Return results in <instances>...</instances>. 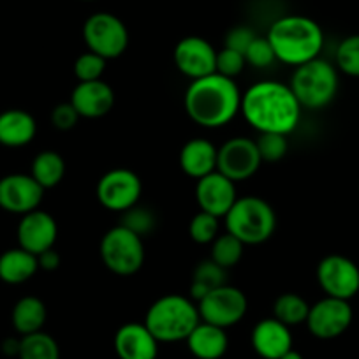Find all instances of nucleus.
Returning a JSON list of instances; mask_svg holds the SVG:
<instances>
[{
  "instance_id": "37998d69",
  "label": "nucleus",
  "mask_w": 359,
  "mask_h": 359,
  "mask_svg": "<svg viewBox=\"0 0 359 359\" xmlns=\"http://www.w3.org/2000/svg\"><path fill=\"white\" fill-rule=\"evenodd\" d=\"M86 2H90V0H86Z\"/></svg>"
},
{
  "instance_id": "dca6fc26",
  "label": "nucleus",
  "mask_w": 359,
  "mask_h": 359,
  "mask_svg": "<svg viewBox=\"0 0 359 359\" xmlns=\"http://www.w3.org/2000/svg\"><path fill=\"white\" fill-rule=\"evenodd\" d=\"M236 199V184L222 172L213 171L196 182V201L201 212L224 219Z\"/></svg>"
},
{
  "instance_id": "412c9836",
  "label": "nucleus",
  "mask_w": 359,
  "mask_h": 359,
  "mask_svg": "<svg viewBox=\"0 0 359 359\" xmlns=\"http://www.w3.org/2000/svg\"><path fill=\"white\" fill-rule=\"evenodd\" d=\"M217 157H219V148L212 141L205 137H194L180 150V168L189 178H194L196 182L203 176L217 171Z\"/></svg>"
},
{
  "instance_id": "aec40b11",
  "label": "nucleus",
  "mask_w": 359,
  "mask_h": 359,
  "mask_svg": "<svg viewBox=\"0 0 359 359\" xmlns=\"http://www.w3.org/2000/svg\"><path fill=\"white\" fill-rule=\"evenodd\" d=\"M115 352L118 359H157L158 340L144 323H127L115 333Z\"/></svg>"
},
{
  "instance_id": "4468645a",
  "label": "nucleus",
  "mask_w": 359,
  "mask_h": 359,
  "mask_svg": "<svg viewBox=\"0 0 359 359\" xmlns=\"http://www.w3.org/2000/svg\"><path fill=\"white\" fill-rule=\"evenodd\" d=\"M44 189L32 175L13 172L0 178V208L15 215H27L41 206Z\"/></svg>"
},
{
  "instance_id": "f257e3e1",
  "label": "nucleus",
  "mask_w": 359,
  "mask_h": 359,
  "mask_svg": "<svg viewBox=\"0 0 359 359\" xmlns=\"http://www.w3.org/2000/svg\"><path fill=\"white\" fill-rule=\"evenodd\" d=\"M299 106L289 83L266 79L254 83L241 94L240 113L250 127L261 133H277L289 136L302 118Z\"/></svg>"
},
{
  "instance_id": "1a4fd4ad",
  "label": "nucleus",
  "mask_w": 359,
  "mask_h": 359,
  "mask_svg": "<svg viewBox=\"0 0 359 359\" xmlns=\"http://www.w3.org/2000/svg\"><path fill=\"white\" fill-rule=\"evenodd\" d=\"M95 194L106 210L123 213L140 203L143 184L137 172H134L133 169L115 168L101 176Z\"/></svg>"
},
{
  "instance_id": "39448f33",
  "label": "nucleus",
  "mask_w": 359,
  "mask_h": 359,
  "mask_svg": "<svg viewBox=\"0 0 359 359\" xmlns=\"http://www.w3.org/2000/svg\"><path fill=\"white\" fill-rule=\"evenodd\" d=\"M226 231L243 245H261L277 229V213L273 206L257 196L238 198L224 217Z\"/></svg>"
},
{
  "instance_id": "f704fd0d",
  "label": "nucleus",
  "mask_w": 359,
  "mask_h": 359,
  "mask_svg": "<svg viewBox=\"0 0 359 359\" xmlns=\"http://www.w3.org/2000/svg\"><path fill=\"white\" fill-rule=\"evenodd\" d=\"M106 64L108 60L99 57L97 53L86 51V53L79 55L74 62V76L78 81H95V79H102V74L106 71Z\"/></svg>"
},
{
  "instance_id": "9b49d317",
  "label": "nucleus",
  "mask_w": 359,
  "mask_h": 359,
  "mask_svg": "<svg viewBox=\"0 0 359 359\" xmlns=\"http://www.w3.org/2000/svg\"><path fill=\"white\" fill-rule=\"evenodd\" d=\"M316 275L324 294L331 298L348 302L359 292V266L345 255L331 254L320 259Z\"/></svg>"
},
{
  "instance_id": "58836bf2",
  "label": "nucleus",
  "mask_w": 359,
  "mask_h": 359,
  "mask_svg": "<svg viewBox=\"0 0 359 359\" xmlns=\"http://www.w3.org/2000/svg\"><path fill=\"white\" fill-rule=\"evenodd\" d=\"M255 37H257V34L252 29H248V27H233L227 32L226 41H224V48H229V50L240 51V53L245 55V51L248 50V46H250V43Z\"/></svg>"
},
{
  "instance_id": "72a5a7b5",
  "label": "nucleus",
  "mask_w": 359,
  "mask_h": 359,
  "mask_svg": "<svg viewBox=\"0 0 359 359\" xmlns=\"http://www.w3.org/2000/svg\"><path fill=\"white\" fill-rule=\"evenodd\" d=\"M262 162H278L287 155L289 140L285 134L261 133L255 140Z\"/></svg>"
},
{
  "instance_id": "a878e982",
  "label": "nucleus",
  "mask_w": 359,
  "mask_h": 359,
  "mask_svg": "<svg viewBox=\"0 0 359 359\" xmlns=\"http://www.w3.org/2000/svg\"><path fill=\"white\" fill-rule=\"evenodd\" d=\"M65 169H67V165H65L64 157L58 151L44 150L34 157L30 175L44 191H48V189L57 187L64 180Z\"/></svg>"
},
{
  "instance_id": "f03ea898",
  "label": "nucleus",
  "mask_w": 359,
  "mask_h": 359,
  "mask_svg": "<svg viewBox=\"0 0 359 359\" xmlns=\"http://www.w3.org/2000/svg\"><path fill=\"white\" fill-rule=\"evenodd\" d=\"M189 118L205 129H220L240 113L241 92L236 79L213 72L191 81L184 97Z\"/></svg>"
},
{
  "instance_id": "6e6552de",
  "label": "nucleus",
  "mask_w": 359,
  "mask_h": 359,
  "mask_svg": "<svg viewBox=\"0 0 359 359\" xmlns=\"http://www.w3.org/2000/svg\"><path fill=\"white\" fill-rule=\"evenodd\" d=\"M83 39L92 53L106 60H115L129 46V30L118 16L111 13H95L83 25Z\"/></svg>"
},
{
  "instance_id": "c9c22d12",
  "label": "nucleus",
  "mask_w": 359,
  "mask_h": 359,
  "mask_svg": "<svg viewBox=\"0 0 359 359\" xmlns=\"http://www.w3.org/2000/svg\"><path fill=\"white\" fill-rule=\"evenodd\" d=\"M245 60H247V65H252L255 69H264L273 64L277 57H275V51L269 44L268 37H255L248 50L245 51Z\"/></svg>"
},
{
  "instance_id": "7c9ffc66",
  "label": "nucleus",
  "mask_w": 359,
  "mask_h": 359,
  "mask_svg": "<svg viewBox=\"0 0 359 359\" xmlns=\"http://www.w3.org/2000/svg\"><path fill=\"white\" fill-rule=\"evenodd\" d=\"M220 234V219L199 210L189 222V236L198 245H212Z\"/></svg>"
},
{
  "instance_id": "a211bd4d",
  "label": "nucleus",
  "mask_w": 359,
  "mask_h": 359,
  "mask_svg": "<svg viewBox=\"0 0 359 359\" xmlns=\"http://www.w3.org/2000/svg\"><path fill=\"white\" fill-rule=\"evenodd\" d=\"M69 102L74 106L81 118H102L115 106V92L102 79L78 81Z\"/></svg>"
},
{
  "instance_id": "2f4dec72",
  "label": "nucleus",
  "mask_w": 359,
  "mask_h": 359,
  "mask_svg": "<svg viewBox=\"0 0 359 359\" xmlns=\"http://www.w3.org/2000/svg\"><path fill=\"white\" fill-rule=\"evenodd\" d=\"M334 64L344 74L359 78V34L341 39L334 53Z\"/></svg>"
},
{
  "instance_id": "20e7f679",
  "label": "nucleus",
  "mask_w": 359,
  "mask_h": 359,
  "mask_svg": "<svg viewBox=\"0 0 359 359\" xmlns=\"http://www.w3.org/2000/svg\"><path fill=\"white\" fill-rule=\"evenodd\" d=\"M199 323L198 303L182 294H165L155 299L144 316V326L158 344L185 341Z\"/></svg>"
},
{
  "instance_id": "6ab92c4d",
  "label": "nucleus",
  "mask_w": 359,
  "mask_h": 359,
  "mask_svg": "<svg viewBox=\"0 0 359 359\" xmlns=\"http://www.w3.org/2000/svg\"><path fill=\"white\" fill-rule=\"evenodd\" d=\"M252 347L262 359H280L292 348L291 327L282 324L275 317L259 320L250 334Z\"/></svg>"
},
{
  "instance_id": "0eeeda50",
  "label": "nucleus",
  "mask_w": 359,
  "mask_h": 359,
  "mask_svg": "<svg viewBox=\"0 0 359 359\" xmlns=\"http://www.w3.org/2000/svg\"><path fill=\"white\" fill-rule=\"evenodd\" d=\"M99 252L106 269L118 277H130L144 264L143 238L120 224L102 236Z\"/></svg>"
},
{
  "instance_id": "f3484780",
  "label": "nucleus",
  "mask_w": 359,
  "mask_h": 359,
  "mask_svg": "<svg viewBox=\"0 0 359 359\" xmlns=\"http://www.w3.org/2000/svg\"><path fill=\"white\" fill-rule=\"evenodd\" d=\"M16 234H18L20 247L29 250L30 254L39 255L44 250L53 248L57 243V220L48 212L37 208L27 215H22Z\"/></svg>"
},
{
  "instance_id": "cd10ccee",
  "label": "nucleus",
  "mask_w": 359,
  "mask_h": 359,
  "mask_svg": "<svg viewBox=\"0 0 359 359\" xmlns=\"http://www.w3.org/2000/svg\"><path fill=\"white\" fill-rule=\"evenodd\" d=\"M310 303L296 292H284L273 303V317L289 327L306 323Z\"/></svg>"
},
{
  "instance_id": "b1692460",
  "label": "nucleus",
  "mask_w": 359,
  "mask_h": 359,
  "mask_svg": "<svg viewBox=\"0 0 359 359\" xmlns=\"http://www.w3.org/2000/svg\"><path fill=\"white\" fill-rule=\"evenodd\" d=\"M39 269L37 255L25 248H9L0 255V280L9 285H20L29 282Z\"/></svg>"
},
{
  "instance_id": "f8f14e48",
  "label": "nucleus",
  "mask_w": 359,
  "mask_h": 359,
  "mask_svg": "<svg viewBox=\"0 0 359 359\" xmlns=\"http://www.w3.org/2000/svg\"><path fill=\"white\" fill-rule=\"evenodd\" d=\"M261 164L262 158L259 155L257 144L250 137H231L222 147H219L217 171L233 180L234 184L252 178L259 171Z\"/></svg>"
},
{
  "instance_id": "4c0bfd02",
  "label": "nucleus",
  "mask_w": 359,
  "mask_h": 359,
  "mask_svg": "<svg viewBox=\"0 0 359 359\" xmlns=\"http://www.w3.org/2000/svg\"><path fill=\"white\" fill-rule=\"evenodd\" d=\"M81 116L78 115V111L74 109V106L71 102H60L53 108L51 111V123H53L55 129L58 130H71L74 129L76 123L79 122Z\"/></svg>"
},
{
  "instance_id": "79ce46f5",
  "label": "nucleus",
  "mask_w": 359,
  "mask_h": 359,
  "mask_svg": "<svg viewBox=\"0 0 359 359\" xmlns=\"http://www.w3.org/2000/svg\"><path fill=\"white\" fill-rule=\"evenodd\" d=\"M280 359H305V358H303L302 352H298V351H294V348H291V351L285 352V354L282 355Z\"/></svg>"
},
{
  "instance_id": "a19ab883",
  "label": "nucleus",
  "mask_w": 359,
  "mask_h": 359,
  "mask_svg": "<svg viewBox=\"0 0 359 359\" xmlns=\"http://www.w3.org/2000/svg\"><path fill=\"white\" fill-rule=\"evenodd\" d=\"M2 348H4V352L8 355H18V352H20V340H15V338H9V340L4 341Z\"/></svg>"
},
{
  "instance_id": "e433bc0d",
  "label": "nucleus",
  "mask_w": 359,
  "mask_h": 359,
  "mask_svg": "<svg viewBox=\"0 0 359 359\" xmlns=\"http://www.w3.org/2000/svg\"><path fill=\"white\" fill-rule=\"evenodd\" d=\"M245 67H247V60L240 51L229 50V48H222L220 51H217V72L219 74L236 79L245 71Z\"/></svg>"
},
{
  "instance_id": "bb28decb",
  "label": "nucleus",
  "mask_w": 359,
  "mask_h": 359,
  "mask_svg": "<svg viewBox=\"0 0 359 359\" xmlns=\"http://www.w3.org/2000/svg\"><path fill=\"white\" fill-rule=\"evenodd\" d=\"M226 275L227 269L220 268V266L217 264V262H213L212 259L201 261L196 266L194 271H192L191 289H189L191 294H189V298L194 299L196 303L201 302L210 291L226 284Z\"/></svg>"
},
{
  "instance_id": "5701e85b",
  "label": "nucleus",
  "mask_w": 359,
  "mask_h": 359,
  "mask_svg": "<svg viewBox=\"0 0 359 359\" xmlns=\"http://www.w3.org/2000/svg\"><path fill=\"white\" fill-rule=\"evenodd\" d=\"M37 134L36 118L25 109L0 113V144L9 148L27 147Z\"/></svg>"
},
{
  "instance_id": "ea45409f",
  "label": "nucleus",
  "mask_w": 359,
  "mask_h": 359,
  "mask_svg": "<svg viewBox=\"0 0 359 359\" xmlns=\"http://www.w3.org/2000/svg\"><path fill=\"white\" fill-rule=\"evenodd\" d=\"M37 262H39V269H44V271H55V269L60 266L62 259L60 254H58L53 247L50 248V250H44L43 254L37 255Z\"/></svg>"
},
{
  "instance_id": "473e14b6",
  "label": "nucleus",
  "mask_w": 359,
  "mask_h": 359,
  "mask_svg": "<svg viewBox=\"0 0 359 359\" xmlns=\"http://www.w3.org/2000/svg\"><path fill=\"white\" fill-rule=\"evenodd\" d=\"M122 215V222L120 226L127 227L129 231H133L137 236L144 238L150 233H154L155 226H157V217L151 210H148L147 206H141L137 203L136 206L129 208L127 212L120 213Z\"/></svg>"
},
{
  "instance_id": "c85d7f7f",
  "label": "nucleus",
  "mask_w": 359,
  "mask_h": 359,
  "mask_svg": "<svg viewBox=\"0 0 359 359\" xmlns=\"http://www.w3.org/2000/svg\"><path fill=\"white\" fill-rule=\"evenodd\" d=\"M18 359H60L57 340L44 331L20 338Z\"/></svg>"
},
{
  "instance_id": "423d86ee",
  "label": "nucleus",
  "mask_w": 359,
  "mask_h": 359,
  "mask_svg": "<svg viewBox=\"0 0 359 359\" xmlns=\"http://www.w3.org/2000/svg\"><path fill=\"white\" fill-rule=\"evenodd\" d=\"M338 69L324 58H316L294 67L289 86L303 109H323L338 94Z\"/></svg>"
},
{
  "instance_id": "2eb2a0df",
  "label": "nucleus",
  "mask_w": 359,
  "mask_h": 359,
  "mask_svg": "<svg viewBox=\"0 0 359 359\" xmlns=\"http://www.w3.org/2000/svg\"><path fill=\"white\" fill-rule=\"evenodd\" d=\"M172 60L176 69L189 79H199L217 72V50L198 36L184 37L175 46Z\"/></svg>"
},
{
  "instance_id": "c756f323",
  "label": "nucleus",
  "mask_w": 359,
  "mask_h": 359,
  "mask_svg": "<svg viewBox=\"0 0 359 359\" xmlns=\"http://www.w3.org/2000/svg\"><path fill=\"white\" fill-rule=\"evenodd\" d=\"M245 245L231 233H220L212 243L210 259L224 269H231L243 257Z\"/></svg>"
},
{
  "instance_id": "9d476101",
  "label": "nucleus",
  "mask_w": 359,
  "mask_h": 359,
  "mask_svg": "<svg viewBox=\"0 0 359 359\" xmlns=\"http://www.w3.org/2000/svg\"><path fill=\"white\" fill-rule=\"evenodd\" d=\"M198 310L201 320L227 330L247 316L248 299L241 289L224 284L198 302Z\"/></svg>"
},
{
  "instance_id": "4be33fe9",
  "label": "nucleus",
  "mask_w": 359,
  "mask_h": 359,
  "mask_svg": "<svg viewBox=\"0 0 359 359\" xmlns=\"http://www.w3.org/2000/svg\"><path fill=\"white\" fill-rule=\"evenodd\" d=\"M185 344L196 359H220L229 348V338L224 327L201 320L189 334Z\"/></svg>"
},
{
  "instance_id": "ddd939ff",
  "label": "nucleus",
  "mask_w": 359,
  "mask_h": 359,
  "mask_svg": "<svg viewBox=\"0 0 359 359\" xmlns=\"http://www.w3.org/2000/svg\"><path fill=\"white\" fill-rule=\"evenodd\" d=\"M352 312L351 303L345 299L324 296L323 299L310 305L309 317H306V327L310 333L319 340H333L341 337L351 327Z\"/></svg>"
},
{
  "instance_id": "7ed1b4c3",
  "label": "nucleus",
  "mask_w": 359,
  "mask_h": 359,
  "mask_svg": "<svg viewBox=\"0 0 359 359\" xmlns=\"http://www.w3.org/2000/svg\"><path fill=\"white\" fill-rule=\"evenodd\" d=\"M266 37L277 60L292 67L319 58L324 48V32L319 23L302 15L278 18L271 23Z\"/></svg>"
},
{
  "instance_id": "393cba45",
  "label": "nucleus",
  "mask_w": 359,
  "mask_h": 359,
  "mask_svg": "<svg viewBox=\"0 0 359 359\" xmlns=\"http://www.w3.org/2000/svg\"><path fill=\"white\" fill-rule=\"evenodd\" d=\"M46 319V305L43 303V299L36 298V296H25V298L18 299L16 305L13 306V327H15L16 333H20L22 337L37 333V331H43Z\"/></svg>"
}]
</instances>
